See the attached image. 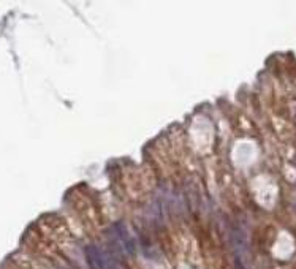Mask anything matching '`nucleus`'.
Here are the masks:
<instances>
[{
    "instance_id": "2",
    "label": "nucleus",
    "mask_w": 296,
    "mask_h": 269,
    "mask_svg": "<svg viewBox=\"0 0 296 269\" xmlns=\"http://www.w3.org/2000/svg\"><path fill=\"white\" fill-rule=\"evenodd\" d=\"M114 230H116V233H118V237H119L121 244L124 245L125 252L130 253V255H135V252H136V244H135L133 237L129 234V231H127L125 226L121 225V223H118V225L114 226Z\"/></svg>"
},
{
    "instance_id": "1",
    "label": "nucleus",
    "mask_w": 296,
    "mask_h": 269,
    "mask_svg": "<svg viewBox=\"0 0 296 269\" xmlns=\"http://www.w3.org/2000/svg\"><path fill=\"white\" fill-rule=\"evenodd\" d=\"M86 258L92 269H124L113 256H110L107 252H103L97 245L86 247Z\"/></svg>"
}]
</instances>
